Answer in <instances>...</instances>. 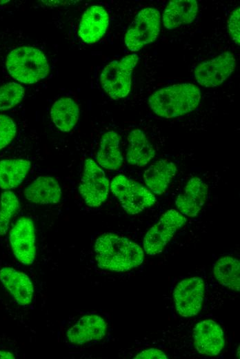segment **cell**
<instances>
[{"instance_id":"cell-1","label":"cell","mask_w":240,"mask_h":359,"mask_svg":"<svg viewBox=\"0 0 240 359\" xmlns=\"http://www.w3.org/2000/svg\"><path fill=\"white\" fill-rule=\"evenodd\" d=\"M98 265L112 271H127L143 261V249L127 237L113 233L99 236L94 244Z\"/></svg>"},{"instance_id":"cell-2","label":"cell","mask_w":240,"mask_h":359,"mask_svg":"<svg viewBox=\"0 0 240 359\" xmlns=\"http://www.w3.org/2000/svg\"><path fill=\"white\" fill-rule=\"evenodd\" d=\"M200 99L199 87L193 84L183 83L157 90L150 97L148 104L156 115L173 118L192 112Z\"/></svg>"},{"instance_id":"cell-3","label":"cell","mask_w":240,"mask_h":359,"mask_svg":"<svg viewBox=\"0 0 240 359\" xmlns=\"http://www.w3.org/2000/svg\"><path fill=\"white\" fill-rule=\"evenodd\" d=\"M6 68L11 77L24 84H34L45 78L49 64L39 49L22 46L12 50L7 57Z\"/></svg>"},{"instance_id":"cell-4","label":"cell","mask_w":240,"mask_h":359,"mask_svg":"<svg viewBox=\"0 0 240 359\" xmlns=\"http://www.w3.org/2000/svg\"><path fill=\"white\" fill-rule=\"evenodd\" d=\"M139 59L137 54H130L121 59L111 61L103 68L100 81L109 97L119 99L129 94L132 73Z\"/></svg>"},{"instance_id":"cell-5","label":"cell","mask_w":240,"mask_h":359,"mask_svg":"<svg viewBox=\"0 0 240 359\" xmlns=\"http://www.w3.org/2000/svg\"><path fill=\"white\" fill-rule=\"evenodd\" d=\"M110 188L123 208L132 215L142 212L156 202L154 194L148 188L124 175H116Z\"/></svg>"},{"instance_id":"cell-6","label":"cell","mask_w":240,"mask_h":359,"mask_svg":"<svg viewBox=\"0 0 240 359\" xmlns=\"http://www.w3.org/2000/svg\"><path fill=\"white\" fill-rule=\"evenodd\" d=\"M159 11L153 8L141 10L128 29L124 38L127 48L137 52L154 41L160 31Z\"/></svg>"},{"instance_id":"cell-7","label":"cell","mask_w":240,"mask_h":359,"mask_svg":"<svg viewBox=\"0 0 240 359\" xmlns=\"http://www.w3.org/2000/svg\"><path fill=\"white\" fill-rule=\"evenodd\" d=\"M186 221V217L176 209L167 211L146 233L143 239L144 251L149 255L161 253Z\"/></svg>"},{"instance_id":"cell-8","label":"cell","mask_w":240,"mask_h":359,"mask_svg":"<svg viewBox=\"0 0 240 359\" xmlns=\"http://www.w3.org/2000/svg\"><path fill=\"white\" fill-rule=\"evenodd\" d=\"M110 182L103 169L91 159L85 161L79 192L90 207L101 206L108 198Z\"/></svg>"},{"instance_id":"cell-9","label":"cell","mask_w":240,"mask_h":359,"mask_svg":"<svg viewBox=\"0 0 240 359\" xmlns=\"http://www.w3.org/2000/svg\"><path fill=\"white\" fill-rule=\"evenodd\" d=\"M204 293V282L200 277H191L179 282L173 291L178 313L185 318L197 315L201 309Z\"/></svg>"},{"instance_id":"cell-10","label":"cell","mask_w":240,"mask_h":359,"mask_svg":"<svg viewBox=\"0 0 240 359\" xmlns=\"http://www.w3.org/2000/svg\"><path fill=\"white\" fill-rule=\"evenodd\" d=\"M12 251L22 264L33 263L36 255L35 229L33 221L27 217H20L9 233Z\"/></svg>"},{"instance_id":"cell-11","label":"cell","mask_w":240,"mask_h":359,"mask_svg":"<svg viewBox=\"0 0 240 359\" xmlns=\"http://www.w3.org/2000/svg\"><path fill=\"white\" fill-rule=\"evenodd\" d=\"M235 67L234 55L224 52L212 59L199 64L195 68L194 77L203 87L218 86L233 72Z\"/></svg>"},{"instance_id":"cell-12","label":"cell","mask_w":240,"mask_h":359,"mask_svg":"<svg viewBox=\"0 0 240 359\" xmlns=\"http://www.w3.org/2000/svg\"><path fill=\"white\" fill-rule=\"evenodd\" d=\"M194 345L201 354L214 356L225 346L224 333L221 327L212 320L198 322L193 330Z\"/></svg>"},{"instance_id":"cell-13","label":"cell","mask_w":240,"mask_h":359,"mask_svg":"<svg viewBox=\"0 0 240 359\" xmlns=\"http://www.w3.org/2000/svg\"><path fill=\"white\" fill-rule=\"evenodd\" d=\"M107 331V322L97 315H88L80 318L67 331L68 341L77 345L98 341L103 338Z\"/></svg>"},{"instance_id":"cell-14","label":"cell","mask_w":240,"mask_h":359,"mask_svg":"<svg viewBox=\"0 0 240 359\" xmlns=\"http://www.w3.org/2000/svg\"><path fill=\"white\" fill-rule=\"evenodd\" d=\"M208 186L201 178H190L175 201L177 208L184 216L198 215L208 196Z\"/></svg>"},{"instance_id":"cell-15","label":"cell","mask_w":240,"mask_h":359,"mask_svg":"<svg viewBox=\"0 0 240 359\" xmlns=\"http://www.w3.org/2000/svg\"><path fill=\"white\" fill-rule=\"evenodd\" d=\"M108 24L109 16L107 11L102 6H90L81 17L78 35L86 43H95L105 35Z\"/></svg>"},{"instance_id":"cell-16","label":"cell","mask_w":240,"mask_h":359,"mask_svg":"<svg viewBox=\"0 0 240 359\" xmlns=\"http://www.w3.org/2000/svg\"><path fill=\"white\" fill-rule=\"evenodd\" d=\"M0 280L19 304L27 306L30 304L34 288L26 274L12 267H3L0 270Z\"/></svg>"},{"instance_id":"cell-17","label":"cell","mask_w":240,"mask_h":359,"mask_svg":"<svg viewBox=\"0 0 240 359\" xmlns=\"http://www.w3.org/2000/svg\"><path fill=\"white\" fill-rule=\"evenodd\" d=\"M26 200L38 204H53L60 202L62 191L59 182L49 175H41L24 190Z\"/></svg>"},{"instance_id":"cell-18","label":"cell","mask_w":240,"mask_h":359,"mask_svg":"<svg viewBox=\"0 0 240 359\" xmlns=\"http://www.w3.org/2000/svg\"><path fill=\"white\" fill-rule=\"evenodd\" d=\"M177 172L174 163L168 159H160L145 171L144 182L152 193L161 195L166 192Z\"/></svg>"},{"instance_id":"cell-19","label":"cell","mask_w":240,"mask_h":359,"mask_svg":"<svg viewBox=\"0 0 240 359\" xmlns=\"http://www.w3.org/2000/svg\"><path fill=\"white\" fill-rule=\"evenodd\" d=\"M197 12L198 3L195 0L170 1L163 13V24L167 29L173 30L191 23L195 19Z\"/></svg>"},{"instance_id":"cell-20","label":"cell","mask_w":240,"mask_h":359,"mask_svg":"<svg viewBox=\"0 0 240 359\" xmlns=\"http://www.w3.org/2000/svg\"><path fill=\"white\" fill-rule=\"evenodd\" d=\"M126 160L133 166L144 167L154 157L155 150L141 129L132 130L128 136Z\"/></svg>"},{"instance_id":"cell-21","label":"cell","mask_w":240,"mask_h":359,"mask_svg":"<svg viewBox=\"0 0 240 359\" xmlns=\"http://www.w3.org/2000/svg\"><path fill=\"white\" fill-rule=\"evenodd\" d=\"M97 162L101 167L108 170H117L123 163L120 149V137L114 131H108L102 136L97 153Z\"/></svg>"},{"instance_id":"cell-22","label":"cell","mask_w":240,"mask_h":359,"mask_svg":"<svg viewBox=\"0 0 240 359\" xmlns=\"http://www.w3.org/2000/svg\"><path fill=\"white\" fill-rule=\"evenodd\" d=\"M31 162L24 159L0 160V188L10 191L19 186L27 176Z\"/></svg>"},{"instance_id":"cell-23","label":"cell","mask_w":240,"mask_h":359,"mask_svg":"<svg viewBox=\"0 0 240 359\" xmlns=\"http://www.w3.org/2000/svg\"><path fill=\"white\" fill-rule=\"evenodd\" d=\"M79 115L77 104L69 97H62L57 100L50 110L53 123L63 132H68L74 127L78 122Z\"/></svg>"},{"instance_id":"cell-24","label":"cell","mask_w":240,"mask_h":359,"mask_svg":"<svg viewBox=\"0 0 240 359\" xmlns=\"http://www.w3.org/2000/svg\"><path fill=\"white\" fill-rule=\"evenodd\" d=\"M214 275L223 286L235 291H239L240 263L231 256L219 258L214 265Z\"/></svg>"},{"instance_id":"cell-25","label":"cell","mask_w":240,"mask_h":359,"mask_svg":"<svg viewBox=\"0 0 240 359\" xmlns=\"http://www.w3.org/2000/svg\"><path fill=\"white\" fill-rule=\"evenodd\" d=\"M19 208V202L12 191H4L0 197V235L8 231L10 221Z\"/></svg>"},{"instance_id":"cell-26","label":"cell","mask_w":240,"mask_h":359,"mask_svg":"<svg viewBox=\"0 0 240 359\" xmlns=\"http://www.w3.org/2000/svg\"><path fill=\"white\" fill-rule=\"evenodd\" d=\"M25 90L16 82L7 83L0 86V110L10 109L23 98Z\"/></svg>"},{"instance_id":"cell-27","label":"cell","mask_w":240,"mask_h":359,"mask_svg":"<svg viewBox=\"0 0 240 359\" xmlns=\"http://www.w3.org/2000/svg\"><path fill=\"white\" fill-rule=\"evenodd\" d=\"M16 132V124L12 119L6 115L0 114V150L11 142Z\"/></svg>"},{"instance_id":"cell-28","label":"cell","mask_w":240,"mask_h":359,"mask_svg":"<svg viewBox=\"0 0 240 359\" xmlns=\"http://www.w3.org/2000/svg\"><path fill=\"white\" fill-rule=\"evenodd\" d=\"M240 9L236 8L230 16L228 22L229 35L232 41L239 46L240 44Z\"/></svg>"},{"instance_id":"cell-29","label":"cell","mask_w":240,"mask_h":359,"mask_svg":"<svg viewBox=\"0 0 240 359\" xmlns=\"http://www.w3.org/2000/svg\"><path fill=\"white\" fill-rule=\"evenodd\" d=\"M134 358H141V359H151V358H158V359H166L168 358L167 355L161 350L150 348L143 351H141Z\"/></svg>"},{"instance_id":"cell-30","label":"cell","mask_w":240,"mask_h":359,"mask_svg":"<svg viewBox=\"0 0 240 359\" xmlns=\"http://www.w3.org/2000/svg\"><path fill=\"white\" fill-rule=\"evenodd\" d=\"M14 356L12 353L6 350H0V359H9L14 358Z\"/></svg>"}]
</instances>
